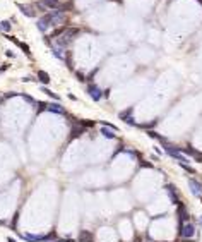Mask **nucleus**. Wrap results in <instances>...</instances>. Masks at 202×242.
I'll return each instance as SVG.
<instances>
[{"mask_svg": "<svg viewBox=\"0 0 202 242\" xmlns=\"http://www.w3.org/2000/svg\"><path fill=\"white\" fill-rule=\"evenodd\" d=\"M10 96H17V93H7L5 98H10Z\"/></svg>", "mask_w": 202, "mask_h": 242, "instance_id": "obj_29", "label": "nucleus"}, {"mask_svg": "<svg viewBox=\"0 0 202 242\" xmlns=\"http://www.w3.org/2000/svg\"><path fill=\"white\" fill-rule=\"evenodd\" d=\"M51 53L55 55V57L57 58H60V60H64V53H62V48H58V46H53V48H51Z\"/></svg>", "mask_w": 202, "mask_h": 242, "instance_id": "obj_19", "label": "nucleus"}, {"mask_svg": "<svg viewBox=\"0 0 202 242\" xmlns=\"http://www.w3.org/2000/svg\"><path fill=\"white\" fill-rule=\"evenodd\" d=\"M80 126L82 127H93L94 122H91V120H80Z\"/></svg>", "mask_w": 202, "mask_h": 242, "instance_id": "obj_22", "label": "nucleus"}, {"mask_svg": "<svg viewBox=\"0 0 202 242\" xmlns=\"http://www.w3.org/2000/svg\"><path fill=\"white\" fill-rule=\"evenodd\" d=\"M180 237H183V239H190V237L195 235V227L192 225L190 222H185L183 225H180Z\"/></svg>", "mask_w": 202, "mask_h": 242, "instance_id": "obj_2", "label": "nucleus"}, {"mask_svg": "<svg viewBox=\"0 0 202 242\" xmlns=\"http://www.w3.org/2000/svg\"><path fill=\"white\" fill-rule=\"evenodd\" d=\"M77 33H79V29H75V28L65 29L60 36H57V46H58V48H65V46L72 41V38H74Z\"/></svg>", "mask_w": 202, "mask_h": 242, "instance_id": "obj_1", "label": "nucleus"}, {"mask_svg": "<svg viewBox=\"0 0 202 242\" xmlns=\"http://www.w3.org/2000/svg\"><path fill=\"white\" fill-rule=\"evenodd\" d=\"M19 235L28 242H43V240H46L45 235H31V234H19Z\"/></svg>", "mask_w": 202, "mask_h": 242, "instance_id": "obj_7", "label": "nucleus"}, {"mask_svg": "<svg viewBox=\"0 0 202 242\" xmlns=\"http://www.w3.org/2000/svg\"><path fill=\"white\" fill-rule=\"evenodd\" d=\"M10 21H2V23H0V31L2 33H9L10 31Z\"/></svg>", "mask_w": 202, "mask_h": 242, "instance_id": "obj_18", "label": "nucleus"}, {"mask_svg": "<svg viewBox=\"0 0 202 242\" xmlns=\"http://www.w3.org/2000/svg\"><path fill=\"white\" fill-rule=\"evenodd\" d=\"M200 225H202V216H200Z\"/></svg>", "mask_w": 202, "mask_h": 242, "instance_id": "obj_33", "label": "nucleus"}, {"mask_svg": "<svg viewBox=\"0 0 202 242\" xmlns=\"http://www.w3.org/2000/svg\"><path fill=\"white\" fill-rule=\"evenodd\" d=\"M7 40H10V41H14V43H16V45L19 46V48L23 50V52H24L26 55H31V53H29V46L26 45V43H21L19 40H17V38H14V36H7Z\"/></svg>", "mask_w": 202, "mask_h": 242, "instance_id": "obj_9", "label": "nucleus"}, {"mask_svg": "<svg viewBox=\"0 0 202 242\" xmlns=\"http://www.w3.org/2000/svg\"><path fill=\"white\" fill-rule=\"evenodd\" d=\"M101 134L105 136L106 139H115V137H117V136H115V131H113V129H108V127H105V126L101 127Z\"/></svg>", "mask_w": 202, "mask_h": 242, "instance_id": "obj_15", "label": "nucleus"}, {"mask_svg": "<svg viewBox=\"0 0 202 242\" xmlns=\"http://www.w3.org/2000/svg\"><path fill=\"white\" fill-rule=\"evenodd\" d=\"M197 2H199V3H200V5H202V0H197Z\"/></svg>", "mask_w": 202, "mask_h": 242, "instance_id": "obj_32", "label": "nucleus"}, {"mask_svg": "<svg viewBox=\"0 0 202 242\" xmlns=\"http://www.w3.org/2000/svg\"><path fill=\"white\" fill-rule=\"evenodd\" d=\"M43 110H48V103H45V101H39V103H38V113L43 112Z\"/></svg>", "mask_w": 202, "mask_h": 242, "instance_id": "obj_21", "label": "nucleus"}, {"mask_svg": "<svg viewBox=\"0 0 202 242\" xmlns=\"http://www.w3.org/2000/svg\"><path fill=\"white\" fill-rule=\"evenodd\" d=\"M189 186H190V191H192L194 196H200L202 194V184L197 182L195 179H189Z\"/></svg>", "mask_w": 202, "mask_h": 242, "instance_id": "obj_6", "label": "nucleus"}, {"mask_svg": "<svg viewBox=\"0 0 202 242\" xmlns=\"http://www.w3.org/2000/svg\"><path fill=\"white\" fill-rule=\"evenodd\" d=\"M141 165H142L144 168H148V167H149V168H153V165H151V163H148V161H141Z\"/></svg>", "mask_w": 202, "mask_h": 242, "instance_id": "obj_25", "label": "nucleus"}, {"mask_svg": "<svg viewBox=\"0 0 202 242\" xmlns=\"http://www.w3.org/2000/svg\"><path fill=\"white\" fill-rule=\"evenodd\" d=\"M166 189H168V196H170L171 203H173V204H178L180 201H178V197H177V192H175V187H173L171 184H168V186H166Z\"/></svg>", "mask_w": 202, "mask_h": 242, "instance_id": "obj_11", "label": "nucleus"}, {"mask_svg": "<svg viewBox=\"0 0 202 242\" xmlns=\"http://www.w3.org/2000/svg\"><path fill=\"white\" fill-rule=\"evenodd\" d=\"M87 93H89V96L93 98L94 101L101 100V96H103V91L96 86V84H89V86H87Z\"/></svg>", "mask_w": 202, "mask_h": 242, "instance_id": "obj_5", "label": "nucleus"}, {"mask_svg": "<svg viewBox=\"0 0 202 242\" xmlns=\"http://www.w3.org/2000/svg\"><path fill=\"white\" fill-rule=\"evenodd\" d=\"M21 96H23V98H24V100H26V101H28V103H31V105H33V103H34V100H33V98H31V96H28V94H21Z\"/></svg>", "mask_w": 202, "mask_h": 242, "instance_id": "obj_23", "label": "nucleus"}, {"mask_svg": "<svg viewBox=\"0 0 202 242\" xmlns=\"http://www.w3.org/2000/svg\"><path fill=\"white\" fill-rule=\"evenodd\" d=\"M7 67H9V65H2V67H0V74H2V72H5Z\"/></svg>", "mask_w": 202, "mask_h": 242, "instance_id": "obj_28", "label": "nucleus"}, {"mask_svg": "<svg viewBox=\"0 0 202 242\" xmlns=\"http://www.w3.org/2000/svg\"><path fill=\"white\" fill-rule=\"evenodd\" d=\"M19 10L24 14V16H28V17H34V12H33V9L31 7H28V5H23V3H19Z\"/></svg>", "mask_w": 202, "mask_h": 242, "instance_id": "obj_14", "label": "nucleus"}, {"mask_svg": "<svg viewBox=\"0 0 202 242\" xmlns=\"http://www.w3.org/2000/svg\"><path fill=\"white\" fill-rule=\"evenodd\" d=\"M36 26H38V29L41 33H45L50 26H53V16H51V12L46 14V16H43V17H39L38 23H36Z\"/></svg>", "mask_w": 202, "mask_h": 242, "instance_id": "obj_3", "label": "nucleus"}, {"mask_svg": "<svg viewBox=\"0 0 202 242\" xmlns=\"http://www.w3.org/2000/svg\"><path fill=\"white\" fill-rule=\"evenodd\" d=\"M132 112H134V108L130 107V108H127L125 112H120V113H118V117H120V119H122V120H127V119H130Z\"/></svg>", "mask_w": 202, "mask_h": 242, "instance_id": "obj_17", "label": "nucleus"}, {"mask_svg": "<svg viewBox=\"0 0 202 242\" xmlns=\"http://www.w3.org/2000/svg\"><path fill=\"white\" fill-rule=\"evenodd\" d=\"M41 5L53 10V9H60L62 3H60V0H41Z\"/></svg>", "mask_w": 202, "mask_h": 242, "instance_id": "obj_8", "label": "nucleus"}, {"mask_svg": "<svg viewBox=\"0 0 202 242\" xmlns=\"http://www.w3.org/2000/svg\"><path fill=\"white\" fill-rule=\"evenodd\" d=\"M7 242H16V240H14L12 237H9V239H7Z\"/></svg>", "mask_w": 202, "mask_h": 242, "instance_id": "obj_31", "label": "nucleus"}, {"mask_svg": "<svg viewBox=\"0 0 202 242\" xmlns=\"http://www.w3.org/2000/svg\"><path fill=\"white\" fill-rule=\"evenodd\" d=\"M38 79H39V83H43V84H48L50 83V76L46 74L45 71H38Z\"/></svg>", "mask_w": 202, "mask_h": 242, "instance_id": "obj_16", "label": "nucleus"}, {"mask_svg": "<svg viewBox=\"0 0 202 242\" xmlns=\"http://www.w3.org/2000/svg\"><path fill=\"white\" fill-rule=\"evenodd\" d=\"M43 91H45L46 94H48V96H51L53 98V100H60V96H58V94H55L53 91H50V89H46V88H43Z\"/></svg>", "mask_w": 202, "mask_h": 242, "instance_id": "obj_20", "label": "nucleus"}, {"mask_svg": "<svg viewBox=\"0 0 202 242\" xmlns=\"http://www.w3.org/2000/svg\"><path fill=\"white\" fill-rule=\"evenodd\" d=\"M53 242H72L70 239H67V240H65V239H62V240H53Z\"/></svg>", "mask_w": 202, "mask_h": 242, "instance_id": "obj_30", "label": "nucleus"}, {"mask_svg": "<svg viewBox=\"0 0 202 242\" xmlns=\"http://www.w3.org/2000/svg\"><path fill=\"white\" fill-rule=\"evenodd\" d=\"M75 76H77V79H80V81H87L86 76H84L82 72H75Z\"/></svg>", "mask_w": 202, "mask_h": 242, "instance_id": "obj_24", "label": "nucleus"}, {"mask_svg": "<svg viewBox=\"0 0 202 242\" xmlns=\"http://www.w3.org/2000/svg\"><path fill=\"white\" fill-rule=\"evenodd\" d=\"M48 112L58 113V115H65L64 107H62V105H58V103H51V105H48Z\"/></svg>", "mask_w": 202, "mask_h": 242, "instance_id": "obj_10", "label": "nucleus"}, {"mask_svg": "<svg viewBox=\"0 0 202 242\" xmlns=\"http://www.w3.org/2000/svg\"><path fill=\"white\" fill-rule=\"evenodd\" d=\"M177 215H178V222L180 225H183L185 222H189V213H187V208L182 203L177 204Z\"/></svg>", "mask_w": 202, "mask_h": 242, "instance_id": "obj_4", "label": "nucleus"}, {"mask_svg": "<svg viewBox=\"0 0 202 242\" xmlns=\"http://www.w3.org/2000/svg\"><path fill=\"white\" fill-rule=\"evenodd\" d=\"M82 132H84L82 126H80V124H77V126L72 127V131H70V137H72V139H75V137H79V136L82 134Z\"/></svg>", "mask_w": 202, "mask_h": 242, "instance_id": "obj_13", "label": "nucleus"}, {"mask_svg": "<svg viewBox=\"0 0 202 242\" xmlns=\"http://www.w3.org/2000/svg\"><path fill=\"white\" fill-rule=\"evenodd\" d=\"M79 242H93V234L87 232V230H82L79 234Z\"/></svg>", "mask_w": 202, "mask_h": 242, "instance_id": "obj_12", "label": "nucleus"}, {"mask_svg": "<svg viewBox=\"0 0 202 242\" xmlns=\"http://www.w3.org/2000/svg\"><path fill=\"white\" fill-rule=\"evenodd\" d=\"M127 124H128V126H135V120L130 117V119H127Z\"/></svg>", "mask_w": 202, "mask_h": 242, "instance_id": "obj_26", "label": "nucleus"}, {"mask_svg": "<svg viewBox=\"0 0 202 242\" xmlns=\"http://www.w3.org/2000/svg\"><path fill=\"white\" fill-rule=\"evenodd\" d=\"M5 55H7V57H14V52H12V50H7Z\"/></svg>", "mask_w": 202, "mask_h": 242, "instance_id": "obj_27", "label": "nucleus"}]
</instances>
